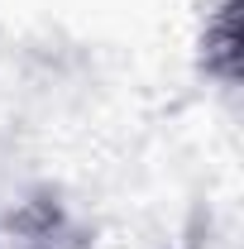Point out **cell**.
I'll return each mask as SVG.
<instances>
[{
    "label": "cell",
    "mask_w": 244,
    "mask_h": 249,
    "mask_svg": "<svg viewBox=\"0 0 244 249\" xmlns=\"http://www.w3.org/2000/svg\"><path fill=\"white\" fill-rule=\"evenodd\" d=\"M235 43H240V34H235V0H220L211 15V24H206V38H201V48H206V72H211L215 82H235V72H240V53H235Z\"/></svg>",
    "instance_id": "6da1fadb"
}]
</instances>
